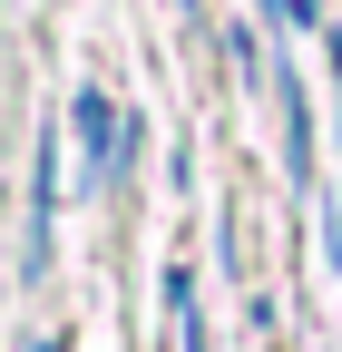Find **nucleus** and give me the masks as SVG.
Here are the masks:
<instances>
[{"instance_id": "obj_2", "label": "nucleus", "mask_w": 342, "mask_h": 352, "mask_svg": "<svg viewBox=\"0 0 342 352\" xmlns=\"http://www.w3.org/2000/svg\"><path fill=\"white\" fill-rule=\"evenodd\" d=\"M176 10H186V0H176Z\"/></svg>"}, {"instance_id": "obj_1", "label": "nucleus", "mask_w": 342, "mask_h": 352, "mask_svg": "<svg viewBox=\"0 0 342 352\" xmlns=\"http://www.w3.org/2000/svg\"><path fill=\"white\" fill-rule=\"evenodd\" d=\"M78 138H89V176H117V118H108V98H78Z\"/></svg>"}]
</instances>
